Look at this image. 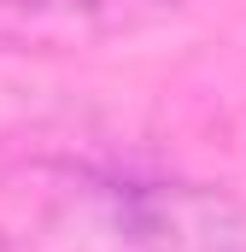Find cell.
<instances>
[{
    "instance_id": "2",
    "label": "cell",
    "mask_w": 246,
    "mask_h": 252,
    "mask_svg": "<svg viewBox=\"0 0 246 252\" xmlns=\"http://www.w3.org/2000/svg\"><path fill=\"white\" fill-rule=\"evenodd\" d=\"M182 0H0V41L12 47H88L164 24Z\"/></svg>"
},
{
    "instance_id": "1",
    "label": "cell",
    "mask_w": 246,
    "mask_h": 252,
    "mask_svg": "<svg viewBox=\"0 0 246 252\" xmlns=\"http://www.w3.org/2000/svg\"><path fill=\"white\" fill-rule=\"evenodd\" d=\"M217 235V199L112 164H41L0 217L6 252H199Z\"/></svg>"
}]
</instances>
